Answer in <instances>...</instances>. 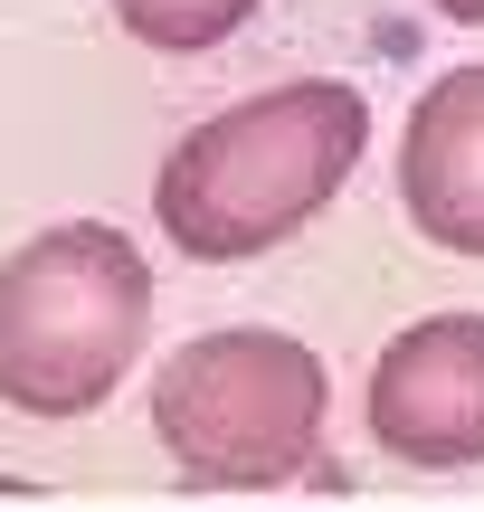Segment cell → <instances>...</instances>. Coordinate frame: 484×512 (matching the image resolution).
Masks as SVG:
<instances>
[{"instance_id":"obj_1","label":"cell","mask_w":484,"mask_h":512,"mask_svg":"<svg viewBox=\"0 0 484 512\" xmlns=\"http://www.w3.org/2000/svg\"><path fill=\"white\" fill-rule=\"evenodd\" d=\"M361 143H371V105L342 76H285V86L219 105L200 133H181L152 181V219L181 256L200 266H238V256L285 247L333 209L352 181Z\"/></svg>"},{"instance_id":"obj_2","label":"cell","mask_w":484,"mask_h":512,"mask_svg":"<svg viewBox=\"0 0 484 512\" xmlns=\"http://www.w3.org/2000/svg\"><path fill=\"white\" fill-rule=\"evenodd\" d=\"M152 342V266L124 228L67 219L0 266V408L95 418Z\"/></svg>"},{"instance_id":"obj_3","label":"cell","mask_w":484,"mask_h":512,"mask_svg":"<svg viewBox=\"0 0 484 512\" xmlns=\"http://www.w3.org/2000/svg\"><path fill=\"white\" fill-rule=\"evenodd\" d=\"M323 418H333V380L295 332L228 323L200 332L162 361L152 380V437H162L171 475L209 484V494H276L323 456Z\"/></svg>"},{"instance_id":"obj_4","label":"cell","mask_w":484,"mask_h":512,"mask_svg":"<svg viewBox=\"0 0 484 512\" xmlns=\"http://www.w3.org/2000/svg\"><path fill=\"white\" fill-rule=\"evenodd\" d=\"M371 437L418 475L484 465V313H428L371 361Z\"/></svg>"},{"instance_id":"obj_5","label":"cell","mask_w":484,"mask_h":512,"mask_svg":"<svg viewBox=\"0 0 484 512\" xmlns=\"http://www.w3.org/2000/svg\"><path fill=\"white\" fill-rule=\"evenodd\" d=\"M399 209L428 247L484 256V67H447L399 133Z\"/></svg>"},{"instance_id":"obj_6","label":"cell","mask_w":484,"mask_h":512,"mask_svg":"<svg viewBox=\"0 0 484 512\" xmlns=\"http://www.w3.org/2000/svg\"><path fill=\"white\" fill-rule=\"evenodd\" d=\"M114 19H124L143 48H162V57H200V48H219V38H238L247 19H257V0H114Z\"/></svg>"},{"instance_id":"obj_7","label":"cell","mask_w":484,"mask_h":512,"mask_svg":"<svg viewBox=\"0 0 484 512\" xmlns=\"http://www.w3.org/2000/svg\"><path fill=\"white\" fill-rule=\"evenodd\" d=\"M447 19H466V29H484V0H437Z\"/></svg>"}]
</instances>
